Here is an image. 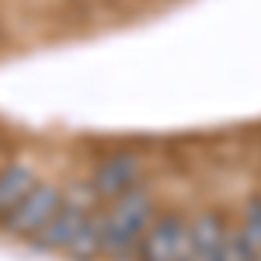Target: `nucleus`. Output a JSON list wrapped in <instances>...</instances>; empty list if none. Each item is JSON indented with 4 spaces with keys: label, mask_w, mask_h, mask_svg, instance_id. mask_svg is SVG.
<instances>
[{
    "label": "nucleus",
    "mask_w": 261,
    "mask_h": 261,
    "mask_svg": "<svg viewBox=\"0 0 261 261\" xmlns=\"http://www.w3.org/2000/svg\"><path fill=\"white\" fill-rule=\"evenodd\" d=\"M226 237H230V226L220 213H199L195 220H188L185 261H220Z\"/></svg>",
    "instance_id": "39448f33"
},
{
    "label": "nucleus",
    "mask_w": 261,
    "mask_h": 261,
    "mask_svg": "<svg viewBox=\"0 0 261 261\" xmlns=\"http://www.w3.org/2000/svg\"><path fill=\"white\" fill-rule=\"evenodd\" d=\"M94 213V205H91V195H84V192H73V195H63L60 209H56V216L42 226V233L35 237L42 251H66L73 237H77V230H81L87 216Z\"/></svg>",
    "instance_id": "20e7f679"
},
{
    "label": "nucleus",
    "mask_w": 261,
    "mask_h": 261,
    "mask_svg": "<svg viewBox=\"0 0 261 261\" xmlns=\"http://www.w3.org/2000/svg\"><path fill=\"white\" fill-rule=\"evenodd\" d=\"M233 230H237L254 251H261V202H251V205L244 209L241 226H233Z\"/></svg>",
    "instance_id": "6e6552de"
},
{
    "label": "nucleus",
    "mask_w": 261,
    "mask_h": 261,
    "mask_svg": "<svg viewBox=\"0 0 261 261\" xmlns=\"http://www.w3.org/2000/svg\"><path fill=\"white\" fill-rule=\"evenodd\" d=\"M32 188H35V174H32L24 164L4 167V171H0V220H4Z\"/></svg>",
    "instance_id": "0eeeda50"
},
{
    "label": "nucleus",
    "mask_w": 261,
    "mask_h": 261,
    "mask_svg": "<svg viewBox=\"0 0 261 261\" xmlns=\"http://www.w3.org/2000/svg\"><path fill=\"white\" fill-rule=\"evenodd\" d=\"M136 181H140V164H136V157H108L94 171L91 192L94 195H105V199H115L122 192L136 188Z\"/></svg>",
    "instance_id": "423d86ee"
},
{
    "label": "nucleus",
    "mask_w": 261,
    "mask_h": 261,
    "mask_svg": "<svg viewBox=\"0 0 261 261\" xmlns=\"http://www.w3.org/2000/svg\"><path fill=\"white\" fill-rule=\"evenodd\" d=\"M188 244V220L181 216H153L143 230L136 258L140 261H185Z\"/></svg>",
    "instance_id": "7ed1b4c3"
},
{
    "label": "nucleus",
    "mask_w": 261,
    "mask_h": 261,
    "mask_svg": "<svg viewBox=\"0 0 261 261\" xmlns=\"http://www.w3.org/2000/svg\"><path fill=\"white\" fill-rule=\"evenodd\" d=\"M98 220H101V254L125 261L136 254L143 230L153 220V199L136 185V188L115 195L108 202V209L98 213Z\"/></svg>",
    "instance_id": "f257e3e1"
},
{
    "label": "nucleus",
    "mask_w": 261,
    "mask_h": 261,
    "mask_svg": "<svg viewBox=\"0 0 261 261\" xmlns=\"http://www.w3.org/2000/svg\"><path fill=\"white\" fill-rule=\"evenodd\" d=\"M63 202V192L56 185H45V181H35V188L24 195V199L0 220V226L11 233V237H24V241H35L42 233V226L56 216Z\"/></svg>",
    "instance_id": "f03ea898"
}]
</instances>
